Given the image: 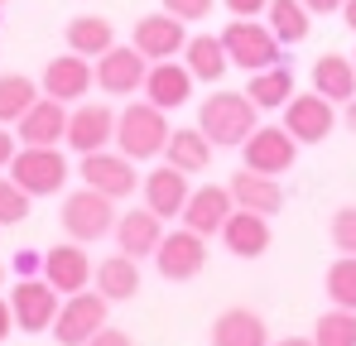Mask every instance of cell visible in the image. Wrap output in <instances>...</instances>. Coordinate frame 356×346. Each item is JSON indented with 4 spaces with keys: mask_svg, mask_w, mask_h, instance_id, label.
Returning <instances> with one entry per match:
<instances>
[{
    "mask_svg": "<svg viewBox=\"0 0 356 346\" xmlns=\"http://www.w3.org/2000/svg\"><path fill=\"white\" fill-rule=\"evenodd\" d=\"M197 125L212 145H245L260 125V106L245 97V92H212L202 106H197Z\"/></svg>",
    "mask_w": 356,
    "mask_h": 346,
    "instance_id": "cell-1",
    "label": "cell"
},
{
    "mask_svg": "<svg viewBox=\"0 0 356 346\" xmlns=\"http://www.w3.org/2000/svg\"><path fill=\"white\" fill-rule=\"evenodd\" d=\"M169 135H174V130H169V120H164V111H159L154 101H130V106L116 115V149L130 154L135 164L164 154Z\"/></svg>",
    "mask_w": 356,
    "mask_h": 346,
    "instance_id": "cell-2",
    "label": "cell"
},
{
    "mask_svg": "<svg viewBox=\"0 0 356 346\" xmlns=\"http://www.w3.org/2000/svg\"><path fill=\"white\" fill-rule=\"evenodd\" d=\"M10 178L29 197H54L63 183H67V159L58 154V145H24L10 159Z\"/></svg>",
    "mask_w": 356,
    "mask_h": 346,
    "instance_id": "cell-3",
    "label": "cell"
},
{
    "mask_svg": "<svg viewBox=\"0 0 356 346\" xmlns=\"http://www.w3.org/2000/svg\"><path fill=\"white\" fill-rule=\"evenodd\" d=\"M116 226V197H106V192H97V188H77L67 202H63V231L72 236V240H102L106 231Z\"/></svg>",
    "mask_w": 356,
    "mask_h": 346,
    "instance_id": "cell-4",
    "label": "cell"
},
{
    "mask_svg": "<svg viewBox=\"0 0 356 346\" xmlns=\"http://www.w3.org/2000/svg\"><path fill=\"white\" fill-rule=\"evenodd\" d=\"M106 293H67L58 308V318H54V337L58 346H87L102 327H106Z\"/></svg>",
    "mask_w": 356,
    "mask_h": 346,
    "instance_id": "cell-5",
    "label": "cell"
},
{
    "mask_svg": "<svg viewBox=\"0 0 356 346\" xmlns=\"http://www.w3.org/2000/svg\"><path fill=\"white\" fill-rule=\"evenodd\" d=\"M222 44H227V58L245 67V72H265L280 63V39L270 24H255V19H232L222 29Z\"/></svg>",
    "mask_w": 356,
    "mask_h": 346,
    "instance_id": "cell-6",
    "label": "cell"
},
{
    "mask_svg": "<svg viewBox=\"0 0 356 346\" xmlns=\"http://www.w3.org/2000/svg\"><path fill=\"white\" fill-rule=\"evenodd\" d=\"M145 77H149V58L140 53L135 44H111L106 53L97 58V87H102L106 97L145 92Z\"/></svg>",
    "mask_w": 356,
    "mask_h": 346,
    "instance_id": "cell-7",
    "label": "cell"
},
{
    "mask_svg": "<svg viewBox=\"0 0 356 346\" xmlns=\"http://www.w3.org/2000/svg\"><path fill=\"white\" fill-rule=\"evenodd\" d=\"M241 154H245V169L255 173H270V178H280V173L294 169L298 159V140L284 130V125H255V135L241 145Z\"/></svg>",
    "mask_w": 356,
    "mask_h": 346,
    "instance_id": "cell-8",
    "label": "cell"
},
{
    "mask_svg": "<svg viewBox=\"0 0 356 346\" xmlns=\"http://www.w3.org/2000/svg\"><path fill=\"white\" fill-rule=\"evenodd\" d=\"M10 308H15V327L19 332H49L63 308V293L49 279H19L10 288Z\"/></svg>",
    "mask_w": 356,
    "mask_h": 346,
    "instance_id": "cell-9",
    "label": "cell"
},
{
    "mask_svg": "<svg viewBox=\"0 0 356 346\" xmlns=\"http://www.w3.org/2000/svg\"><path fill=\"white\" fill-rule=\"evenodd\" d=\"M332 125H337V111H332V101L323 92H303V97L294 92L284 101V130L298 145H323L332 135Z\"/></svg>",
    "mask_w": 356,
    "mask_h": 346,
    "instance_id": "cell-10",
    "label": "cell"
},
{
    "mask_svg": "<svg viewBox=\"0 0 356 346\" xmlns=\"http://www.w3.org/2000/svg\"><path fill=\"white\" fill-rule=\"evenodd\" d=\"M154 265H159V274L164 279H193V274H202V265H207V236H197V231H169L164 240H159V250H154Z\"/></svg>",
    "mask_w": 356,
    "mask_h": 346,
    "instance_id": "cell-11",
    "label": "cell"
},
{
    "mask_svg": "<svg viewBox=\"0 0 356 346\" xmlns=\"http://www.w3.org/2000/svg\"><path fill=\"white\" fill-rule=\"evenodd\" d=\"M82 183L106 192V197H130L140 188V173L130 154H111V149H97V154H82Z\"/></svg>",
    "mask_w": 356,
    "mask_h": 346,
    "instance_id": "cell-12",
    "label": "cell"
},
{
    "mask_svg": "<svg viewBox=\"0 0 356 346\" xmlns=\"http://www.w3.org/2000/svg\"><path fill=\"white\" fill-rule=\"evenodd\" d=\"M140 53L149 58V63H164V58H174L188 49V29H183V19L178 15H145V19H135V39H130Z\"/></svg>",
    "mask_w": 356,
    "mask_h": 346,
    "instance_id": "cell-13",
    "label": "cell"
},
{
    "mask_svg": "<svg viewBox=\"0 0 356 346\" xmlns=\"http://www.w3.org/2000/svg\"><path fill=\"white\" fill-rule=\"evenodd\" d=\"M232 212H236V202H232V188H222V183H207V188L188 192L183 226L197 231V236H222V226H227V217H232Z\"/></svg>",
    "mask_w": 356,
    "mask_h": 346,
    "instance_id": "cell-14",
    "label": "cell"
},
{
    "mask_svg": "<svg viewBox=\"0 0 356 346\" xmlns=\"http://www.w3.org/2000/svg\"><path fill=\"white\" fill-rule=\"evenodd\" d=\"M111 140H116V115H111V106L87 101V106L67 111V145H72L77 154H97V149H106Z\"/></svg>",
    "mask_w": 356,
    "mask_h": 346,
    "instance_id": "cell-15",
    "label": "cell"
},
{
    "mask_svg": "<svg viewBox=\"0 0 356 346\" xmlns=\"http://www.w3.org/2000/svg\"><path fill=\"white\" fill-rule=\"evenodd\" d=\"M97 82V67L87 63L82 53H67L63 58H49V67H44V97H54V101H77V97H87V87Z\"/></svg>",
    "mask_w": 356,
    "mask_h": 346,
    "instance_id": "cell-16",
    "label": "cell"
},
{
    "mask_svg": "<svg viewBox=\"0 0 356 346\" xmlns=\"http://www.w3.org/2000/svg\"><path fill=\"white\" fill-rule=\"evenodd\" d=\"M44 279L58 288L63 298L67 293H82V288L92 284V260H87L82 240H63V245H54L44 255Z\"/></svg>",
    "mask_w": 356,
    "mask_h": 346,
    "instance_id": "cell-17",
    "label": "cell"
},
{
    "mask_svg": "<svg viewBox=\"0 0 356 346\" xmlns=\"http://www.w3.org/2000/svg\"><path fill=\"white\" fill-rule=\"evenodd\" d=\"M193 72H188V63H174V58H164V63H154L149 67V77H145V101H154L159 111H174L183 106L188 97H193Z\"/></svg>",
    "mask_w": 356,
    "mask_h": 346,
    "instance_id": "cell-18",
    "label": "cell"
},
{
    "mask_svg": "<svg viewBox=\"0 0 356 346\" xmlns=\"http://www.w3.org/2000/svg\"><path fill=\"white\" fill-rule=\"evenodd\" d=\"M232 202L245 207V212H260V217H275L280 207H284V188H280V178H270V173H255V169H241L232 173Z\"/></svg>",
    "mask_w": 356,
    "mask_h": 346,
    "instance_id": "cell-19",
    "label": "cell"
},
{
    "mask_svg": "<svg viewBox=\"0 0 356 346\" xmlns=\"http://www.w3.org/2000/svg\"><path fill=\"white\" fill-rule=\"evenodd\" d=\"M145 207L154 212V217H183V207H188V173L174 169V164H164V169H154L145 183Z\"/></svg>",
    "mask_w": 356,
    "mask_h": 346,
    "instance_id": "cell-20",
    "label": "cell"
},
{
    "mask_svg": "<svg viewBox=\"0 0 356 346\" xmlns=\"http://www.w3.org/2000/svg\"><path fill=\"white\" fill-rule=\"evenodd\" d=\"M15 125H19V145H58V140H67V111L54 97H39Z\"/></svg>",
    "mask_w": 356,
    "mask_h": 346,
    "instance_id": "cell-21",
    "label": "cell"
},
{
    "mask_svg": "<svg viewBox=\"0 0 356 346\" xmlns=\"http://www.w3.org/2000/svg\"><path fill=\"white\" fill-rule=\"evenodd\" d=\"M222 240H227V250H232V255L255 260V255H265V250H270V217L236 207V212L227 217V226H222Z\"/></svg>",
    "mask_w": 356,
    "mask_h": 346,
    "instance_id": "cell-22",
    "label": "cell"
},
{
    "mask_svg": "<svg viewBox=\"0 0 356 346\" xmlns=\"http://www.w3.org/2000/svg\"><path fill=\"white\" fill-rule=\"evenodd\" d=\"M116 240H120V250H125V255L145 260V255H154V250H159V240H164V217H154L149 207L125 212V217H116Z\"/></svg>",
    "mask_w": 356,
    "mask_h": 346,
    "instance_id": "cell-23",
    "label": "cell"
},
{
    "mask_svg": "<svg viewBox=\"0 0 356 346\" xmlns=\"http://www.w3.org/2000/svg\"><path fill=\"white\" fill-rule=\"evenodd\" d=\"M212 346H270L265 318L250 313V308H227L212 322Z\"/></svg>",
    "mask_w": 356,
    "mask_h": 346,
    "instance_id": "cell-24",
    "label": "cell"
},
{
    "mask_svg": "<svg viewBox=\"0 0 356 346\" xmlns=\"http://www.w3.org/2000/svg\"><path fill=\"white\" fill-rule=\"evenodd\" d=\"M313 92H323L332 106H337V101L347 106L356 97V63L342 58V53H323L313 63Z\"/></svg>",
    "mask_w": 356,
    "mask_h": 346,
    "instance_id": "cell-25",
    "label": "cell"
},
{
    "mask_svg": "<svg viewBox=\"0 0 356 346\" xmlns=\"http://www.w3.org/2000/svg\"><path fill=\"white\" fill-rule=\"evenodd\" d=\"M183 63H188V72H193L197 82H222V72L232 67L222 34H193L188 49H183Z\"/></svg>",
    "mask_w": 356,
    "mask_h": 346,
    "instance_id": "cell-26",
    "label": "cell"
},
{
    "mask_svg": "<svg viewBox=\"0 0 356 346\" xmlns=\"http://www.w3.org/2000/svg\"><path fill=\"white\" fill-rule=\"evenodd\" d=\"M97 293H106L111 303H125V298H135L140 293V265H135V255H106L102 265H97Z\"/></svg>",
    "mask_w": 356,
    "mask_h": 346,
    "instance_id": "cell-27",
    "label": "cell"
},
{
    "mask_svg": "<svg viewBox=\"0 0 356 346\" xmlns=\"http://www.w3.org/2000/svg\"><path fill=\"white\" fill-rule=\"evenodd\" d=\"M212 149H217V145L202 135V125H197V130H193V125H188V130H174V135H169V145H164L169 164L183 169V173H202L207 164H212Z\"/></svg>",
    "mask_w": 356,
    "mask_h": 346,
    "instance_id": "cell-28",
    "label": "cell"
},
{
    "mask_svg": "<svg viewBox=\"0 0 356 346\" xmlns=\"http://www.w3.org/2000/svg\"><path fill=\"white\" fill-rule=\"evenodd\" d=\"M111 44H116L111 19H102V15H77V19H67V49H72V53L102 58Z\"/></svg>",
    "mask_w": 356,
    "mask_h": 346,
    "instance_id": "cell-29",
    "label": "cell"
},
{
    "mask_svg": "<svg viewBox=\"0 0 356 346\" xmlns=\"http://www.w3.org/2000/svg\"><path fill=\"white\" fill-rule=\"evenodd\" d=\"M245 97H250L260 111H275V106H284V101L294 97V72H289L284 63H275V67H265V72H250Z\"/></svg>",
    "mask_w": 356,
    "mask_h": 346,
    "instance_id": "cell-30",
    "label": "cell"
},
{
    "mask_svg": "<svg viewBox=\"0 0 356 346\" xmlns=\"http://www.w3.org/2000/svg\"><path fill=\"white\" fill-rule=\"evenodd\" d=\"M265 15H270V29H275L280 44H303L308 29H313V19H308L313 10H308L303 0H270Z\"/></svg>",
    "mask_w": 356,
    "mask_h": 346,
    "instance_id": "cell-31",
    "label": "cell"
},
{
    "mask_svg": "<svg viewBox=\"0 0 356 346\" xmlns=\"http://www.w3.org/2000/svg\"><path fill=\"white\" fill-rule=\"evenodd\" d=\"M34 101H39V87H34L24 72H5V77H0V125L19 120Z\"/></svg>",
    "mask_w": 356,
    "mask_h": 346,
    "instance_id": "cell-32",
    "label": "cell"
},
{
    "mask_svg": "<svg viewBox=\"0 0 356 346\" xmlns=\"http://www.w3.org/2000/svg\"><path fill=\"white\" fill-rule=\"evenodd\" d=\"M313 346H356V313L332 308L313 322Z\"/></svg>",
    "mask_w": 356,
    "mask_h": 346,
    "instance_id": "cell-33",
    "label": "cell"
},
{
    "mask_svg": "<svg viewBox=\"0 0 356 346\" xmlns=\"http://www.w3.org/2000/svg\"><path fill=\"white\" fill-rule=\"evenodd\" d=\"M327 298H332V308H352L356 313V255H337L332 265H327Z\"/></svg>",
    "mask_w": 356,
    "mask_h": 346,
    "instance_id": "cell-34",
    "label": "cell"
},
{
    "mask_svg": "<svg viewBox=\"0 0 356 346\" xmlns=\"http://www.w3.org/2000/svg\"><path fill=\"white\" fill-rule=\"evenodd\" d=\"M29 192L15 183V178H0V226H15V222H24L29 217Z\"/></svg>",
    "mask_w": 356,
    "mask_h": 346,
    "instance_id": "cell-35",
    "label": "cell"
},
{
    "mask_svg": "<svg viewBox=\"0 0 356 346\" xmlns=\"http://www.w3.org/2000/svg\"><path fill=\"white\" fill-rule=\"evenodd\" d=\"M332 245L342 255H356V207H337L332 212Z\"/></svg>",
    "mask_w": 356,
    "mask_h": 346,
    "instance_id": "cell-36",
    "label": "cell"
},
{
    "mask_svg": "<svg viewBox=\"0 0 356 346\" xmlns=\"http://www.w3.org/2000/svg\"><path fill=\"white\" fill-rule=\"evenodd\" d=\"M212 5H217V0H164V10L178 15L183 24H188V19H207V15H212Z\"/></svg>",
    "mask_w": 356,
    "mask_h": 346,
    "instance_id": "cell-37",
    "label": "cell"
},
{
    "mask_svg": "<svg viewBox=\"0 0 356 346\" xmlns=\"http://www.w3.org/2000/svg\"><path fill=\"white\" fill-rule=\"evenodd\" d=\"M265 5H270V0H227V10H232L236 19H255V15H265Z\"/></svg>",
    "mask_w": 356,
    "mask_h": 346,
    "instance_id": "cell-38",
    "label": "cell"
},
{
    "mask_svg": "<svg viewBox=\"0 0 356 346\" xmlns=\"http://www.w3.org/2000/svg\"><path fill=\"white\" fill-rule=\"evenodd\" d=\"M87 346H135V342H130V332H120V327H102Z\"/></svg>",
    "mask_w": 356,
    "mask_h": 346,
    "instance_id": "cell-39",
    "label": "cell"
},
{
    "mask_svg": "<svg viewBox=\"0 0 356 346\" xmlns=\"http://www.w3.org/2000/svg\"><path fill=\"white\" fill-rule=\"evenodd\" d=\"M15 140H19V135H10V130H0V169H10V159L19 154V149H15Z\"/></svg>",
    "mask_w": 356,
    "mask_h": 346,
    "instance_id": "cell-40",
    "label": "cell"
},
{
    "mask_svg": "<svg viewBox=\"0 0 356 346\" xmlns=\"http://www.w3.org/2000/svg\"><path fill=\"white\" fill-rule=\"evenodd\" d=\"M15 332V308H10V298H0V342Z\"/></svg>",
    "mask_w": 356,
    "mask_h": 346,
    "instance_id": "cell-41",
    "label": "cell"
},
{
    "mask_svg": "<svg viewBox=\"0 0 356 346\" xmlns=\"http://www.w3.org/2000/svg\"><path fill=\"white\" fill-rule=\"evenodd\" d=\"M313 15H332V10H342V0H303Z\"/></svg>",
    "mask_w": 356,
    "mask_h": 346,
    "instance_id": "cell-42",
    "label": "cell"
},
{
    "mask_svg": "<svg viewBox=\"0 0 356 346\" xmlns=\"http://www.w3.org/2000/svg\"><path fill=\"white\" fill-rule=\"evenodd\" d=\"M342 19H347V29H356V0H342Z\"/></svg>",
    "mask_w": 356,
    "mask_h": 346,
    "instance_id": "cell-43",
    "label": "cell"
},
{
    "mask_svg": "<svg viewBox=\"0 0 356 346\" xmlns=\"http://www.w3.org/2000/svg\"><path fill=\"white\" fill-rule=\"evenodd\" d=\"M347 130H352V135H356V97H352V101H347Z\"/></svg>",
    "mask_w": 356,
    "mask_h": 346,
    "instance_id": "cell-44",
    "label": "cell"
},
{
    "mask_svg": "<svg viewBox=\"0 0 356 346\" xmlns=\"http://www.w3.org/2000/svg\"><path fill=\"white\" fill-rule=\"evenodd\" d=\"M275 346H313L308 337H284V342H275Z\"/></svg>",
    "mask_w": 356,
    "mask_h": 346,
    "instance_id": "cell-45",
    "label": "cell"
},
{
    "mask_svg": "<svg viewBox=\"0 0 356 346\" xmlns=\"http://www.w3.org/2000/svg\"><path fill=\"white\" fill-rule=\"evenodd\" d=\"M0 279H5V270H0Z\"/></svg>",
    "mask_w": 356,
    "mask_h": 346,
    "instance_id": "cell-46",
    "label": "cell"
},
{
    "mask_svg": "<svg viewBox=\"0 0 356 346\" xmlns=\"http://www.w3.org/2000/svg\"><path fill=\"white\" fill-rule=\"evenodd\" d=\"M352 63H356V53H352Z\"/></svg>",
    "mask_w": 356,
    "mask_h": 346,
    "instance_id": "cell-47",
    "label": "cell"
},
{
    "mask_svg": "<svg viewBox=\"0 0 356 346\" xmlns=\"http://www.w3.org/2000/svg\"><path fill=\"white\" fill-rule=\"evenodd\" d=\"M0 5H5V0H0Z\"/></svg>",
    "mask_w": 356,
    "mask_h": 346,
    "instance_id": "cell-48",
    "label": "cell"
}]
</instances>
